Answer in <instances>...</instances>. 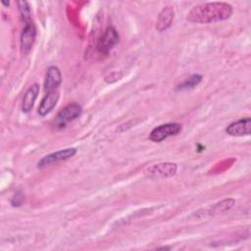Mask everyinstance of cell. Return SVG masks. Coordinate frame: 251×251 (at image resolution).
<instances>
[{"label": "cell", "mask_w": 251, "mask_h": 251, "mask_svg": "<svg viewBox=\"0 0 251 251\" xmlns=\"http://www.w3.org/2000/svg\"><path fill=\"white\" fill-rule=\"evenodd\" d=\"M75 154H76L75 148H66L63 150L53 152L51 154H48V155L42 157L37 163V168L41 169V168L47 167L51 164H54V163H57L60 161H66V160L74 157Z\"/></svg>", "instance_id": "obj_6"}, {"label": "cell", "mask_w": 251, "mask_h": 251, "mask_svg": "<svg viewBox=\"0 0 251 251\" xmlns=\"http://www.w3.org/2000/svg\"><path fill=\"white\" fill-rule=\"evenodd\" d=\"M203 76L201 75H198V74H194L192 75L191 76H189L187 79H185L184 81H182L181 83L177 84L176 86V90H188V89H192L194 88L195 86H197L201 80H202Z\"/></svg>", "instance_id": "obj_13"}, {"label": "cell", "mask_w": 251, "mask_h": 251, "mask_svg": "<svg viewBox=\"0 0 251 251\" xmlns=\"http://www.w3.org/2000/svg\"><path fill=\"white\" fill-rule=\"evenodd\" d=\"M61 82H62V74L60 70L55 66L49 67L47 69L46 75H45L44 90L46 92L55 90L57 89V87L60 85Z\"/></svg>", "instance_id": "obj_10"}, {"label": "cell", "mask_w": 251, "mask_h": 251, "mask_svg": "<svg viewBox=\"0 0 251 251\" xmlns=\"http://www.w3.org/2000/svg\"><path fill=\"white\" fill-rule=\"evenodd\" d=\"M1 3L3 4V5H5V6H9V2H5V1H1Z\"/></svg>", "instance_id": "obj_17"}, {"label": "cell", "mask_w": 251, "mask_h": 251, "mask_svg": "<svg viewBox=\"0 0 251 251\" xmlns=\"http://www.w3.org/2000/svg\"><path fill=\"white\" fill-rule=\"evenodd\" d=\"M81 112H82L81 106L78 105L77 103H71L65 106L57 114L53 123L54 127L58 129L64 128L67 126V124L77 119L81 115Z\"/></svg>", "instance_id": "obj_2"}, {"label": "cell", "mask_w": 251, "mask_h": 251, "mask_svg": "<svg viewBox=\"0 0 251 251\" xmlns=\"http://www.w3.org/2000/svg\"><path fill=\"white\" fill-rule=\"evenodd\" d=\"M119 38L117 29L114 26H108L97 42V51L100 54L107 55L118 44Z\"/></svg>", "instance_id": "obj_5"}, {"label": "cell", "mask_w": 251, "mask_h": 251, "mask_svg": "<svg viewBox=\"0 0 251 251\" xmlns=\"http://www.w3.org/2000/svg\"><path fill=\"white\" fill-rule=\"evenodd\" d=\"M24 202V195L21 191H17L15 193V195L13 196L12 200H11V203H12V206L14 207H19L23 204Z\"/></svg>", "instance_id": "obj_16"}, {"label": "cell", "mask_w": 251, "mask_h": 251, "mask_svg": "<svg viewBox=\"0 0 251 251\" xmlns=\"http://www.w3.org/2000/svg\"><path fill=\"white\" fill-rule=\"evenodd\" d=\"M181 126L178 123L164 124L153 128L149 134V139L153 142H161L164 139L176 135L180 132Z\"/></svg>", "instance_id": "obj_4"}, {"label": "cell", "mask_w": 251, "mask_h": 251, "mask_svg": "<svg viewBox=\"0 0 251 251\" xmlns=\"http://www.w3.org/2000/svg\"><path fill=\"white\" fill-rule=\"evenodd\" d=\"M232 14L231 5L226 2H208L194 6L186 20L196 24H213L227 20Z\"/></svg>", "instance_id": "obj_1"}, {"label": "cell", "mask_w": 251, "mask_h": 251, "mask_svg": "<svg viewBox=\"0 0 251 251\" xmlns=\"http://www.w3.org/2000/svg\"><path fill=\"white\" fill-rule=\"evenodd\" d=\"M226 132L231 136L249 135L251 132V119L247 117L231 123L226 128Z\"/></svg>", "instance_id": "obj_8"}, {"label": "cell", "mask_w": 251, "mask_h": 251, "mask_svg": "<svg viewBox=\"0 0 251 251\" xmlns=\"http://www.w3.org/2000/svg\"><path fill=\"white\" fill-rule=\"evenodd\" d=\"M177 166L176 163H159L155 164L144 172L147 177L156 179V178H165V177H171L176 174Z\"/></svg>", "instance_id": "obj_3"}, {"label": "cell", "mask_w": 251, "mask_h": 251, "mask_svg": "<svg viewBox=\"0 0 251 251\" xmlns=\"http://www.w3.org/2000/svg\"><path fill=\"white\" fill-rule=\"evenodd\" d=\"M36 28L32 21L25 23L21 33V50L24 54H27L35 41Z\"/></svg>", "instance_id": "obj_7"}, {"label": "cell", "mask_w": 251, "mask_h": 251, "mask_svg": "<svg viewBox=\"0 0 251 251\" xmlns=\"http://www.w3.org/2000/svg\"><path fill=\"white\" fill-rule=\"evenodd\" d=\"M234 204V200L233 199H226L223 200L219 203H217L214 207H213V212L218 214V213H222L225 212L226 210H229Z\"/></svg>", "instance_id": "obj_15"}, {"label": "cell", "mask_w": 251, "mask_h": 251, "mask_svg": "<svg viewBox=\"0 0 251 251\" xmlns=\"http://www.w3.org/2000/svg\"><path fill=\"white\" fill-rule=\"evenodd\" d=\"M39 93V85L37 83H33L28 87V89L25 91L24 98H23V104H22V111L24 113H28L32 109L34 102L38 96Z\"/></svg>", "instance_id": "obj_12"}, {"label": "cell", "mask_w": 251, "mask_h": 251, "mask_svg": "<svg viewBox=\"0 0 251 251\" xmlns=\"http://www.w3.org/2000/svg\"><path fill=\"white\" fill-rule=\"evenodd\" d=\"M17 4H18L20 15H21V18H22L23 22L25 24L30 22L31 21V11H30L29 4L25 0L24 1H18Z\"/></svg>", "instance_id": "obj_14"}, {"label": "cell", "mask_w": 251, "mask_h": 251, "mask_svg": "<svg viewBox=\"0 0 251 251\" xmlns=\"http://www.w3.org/2000/svg\"><path fill=\"white\" fill-rule=\"evenodd\" d=\"M175 17V11L174 8L172 6H166L164 7L161 12L159 13L157 22H156V29L158 31H164L166 29H168L174 20Z\"/></svg>", "instance_id": "obj_11"}, {"label": "cell", "mask_w": 251, "mask_h": 251, "mask_svg": "<svg viewBox=\"0 0 251 251\" xmlns=\"http://www.w3.org/2000/svg\"><path fill=\"white\" fill-rule=\"evenodd\" d=\"M59 97H60V94H59L58 89L46 92L45 96L41 100V103L38 107V111H37L38 114L41 117H44L47 114H49L54 109V107L57 105Z\"/></svg>", "instance_id": "obj_9"}]
</instances>
